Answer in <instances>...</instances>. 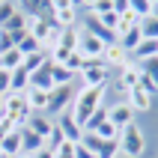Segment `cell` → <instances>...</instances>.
I'll use <instances>...</instances> for the list:
<instances>
[{
	"label": "cell",
	"instance_id": "obj_8",
	"mask_svg": "<svg viewBox=\"0 0 158 158\" xmlns=\"http://www.w3.org/2000/svg\"><path fill=\"white\" fill-rule=\"evenodd\" d=\"M102 63H105L107 69H123V66H128V54L119 48L116 42H110V45H105V51H102Z\"/></svg>",
	"mask_w": 158,
	"mask_h": 158
},
{
	"label": "cell",
	"instance_id": "obj_14",
	"mask_svg": "<svg viewBox=\"0 0 158 158\" xmlns=\"http://www.w3.org/2000/svg\"><path fill=\"white\" fill-rule=\"evenodd\" d=\"M0 152L3 155H21V128H15V131H9L3 140H0Z\"/></svg>",
	"mask_w": 158,
	"mask_h": 158
},
{
	"label": "cell",
	"instance_id": "obj_9",
	"mask_svg": "<svg viewBox=\"0 0 158 158\" xmlns=\"http://www.w3.org/2000/svg\"><path fill=\"white\" fill-rule=\"evenodd\" d=\"M125 102H128V107H131L134 114H146V110H152V105H155V98L146 96V93H143V89H137V87L128 89Z\"/></svg>",
	"mask_w": 158,
	"mask_h": 158
},
{
	"label": "cell",
	"instance_id": "obj_5",
	"mask_svg": "<svg viewBox=\"0 0 158 158\" xmlns=\"http://www.w3.org/2000/svg\"><path fill=\"white\" fill-rule=\"evenodd\" d=\"M78 75L84 78V87H102V84H107V78H110V69H107L102 60H84V69H81Z\"/></svg>",
	"mask_w": 158,
	"mask_h": 158
},
{
	"label": "cell",
	"instance_id": "obj_4",
	"mask_svg": "<svg viewBox=\"0 0 158 158\" xmlns=\"http://www.w3.org/2000/svg\"><path fill=\"white\" fill-rule=\"evenodd\" d=\"M72 98H75V87H54L48 93V107H45V116H51L57 119L60 114H66L72 105Z\"/></svg>",
	"mask_w": 158,
	"mask_h": 158
},
{
	"label": "cell",
	"instance_id": "obj_29",
	"mask_svg": "<svg viewBox=\"0 0 158 158\" xmlns=\"http://www.w3.org/2000/svg\"><path fill=\"white\" fill-rule=\"evenodd\" d=\"M9 93V72L0 69V96H6Z\"/></svg>",
	"mask_w": 158,
	"mask_h": 158
},
{
	"label": "cell",
	"instance_id": "obj_1",
	"mask_svg": "<svg viewBox=\"0 0 158 158\" xmlns=\"http://www.w3.org/2000/svg\"><path fill=\"white\" fill-rule=\"evenodd\" d=\"M105 96H107V84H102V87H81V89H75V98H72V105H69V116L84 128V123H87L89 116L105 105Z\"/></svg>",
	"mask_w": 158,
	"mask_h": 158
},
{
	"label": "cell",
	"instance_id": "obj_2",
	"mask_svg": "<svg viewBox=\"0 0 158 158\" xmlns=\"http://www.w3.org/2000/svg\"><path fill=\"white\" fill-rule=\"evenodd\" d=\"M116 143H119V152H123V155L140 158L143 152H146V131H143L137 123H131V125H125L123 131H119Z\"/></svg>",
	"mask_w": 158,
	"mask_h": 158
},
{
	"label": "cell",
	"instance_id": "obj_15",
	"mask_svg": "<svg viewBox=\"0 0 158 158\" xmlns=\"http://www.w3.org/2000/svg\"><path fill=\"white\" fill-rule=\"evenodd\" d=\"M42 149V137L33 131H27V128H21V155H33V152Z\"/></svg>",
	"mask_w": 158,
	"mask_h": 158
},
{
	"label": "cell",
	"instance_id": "obj_28",
	"mask_svg": "<svg viewBox=\"0 0 158 158\" xmlns=\"http://www.w3.org/2000/svg\"><path fill=\"white\" fill-rule=\"evenodd\" d=\"M75 158H96V152H89L87 146H81V143H75Z\"/></svg>",
	"mask_w": 158,
	"mask_h": 158
},
{
	"label": "cell",
	"instance_id": "obj_23",
	"mask_svg": "<svg viewBox=\"0 0 158 158\" xmlns=\"http://www.w3.org/2000/svg\"><path fill=\"white\" fill-rule=\"evenodd\" d=\"M15 12H18V3H15V0H0V27L6 24Z\"/></svg>",
	"mask_w": 158,
	"mask_h": 158
},
{
	"label": "cell",
	"instance_id": "obj_24",
	"mask_svg": "<svg viewBox=\"0 0 158 158\" xmlns=\"http://www.w3.org/2000/svg\"><path fill=\"white\" fill-rule=\"evenodd\" d=\"M96 134L102 137V140H116V137H119V128H114L110 123H102V125L96 128Z\"/></svg>",
	"mask_w": 158,
	"mask_h": 158
},
{
	"label": "cell",
	"instance_id": "obj_22",
	"mask_svg": "<svg viewBox=\"0 0 158 158\" xmlns=\"http://www.w3.org/2000/svg\"><path fill=\"white\" fill-rule=\"evenodd\" d=\"M102 123H107V105H102V107L96 110V114H93V116L87 119V123H84V131H96V128H98Z\"/></svg>",
	"mask_w": 158,
	"mask_h": 158
},
{
	"label": "cell",
	"instance_id": "obj_21",
	"mask_svg": "<svg viewBox=\"0 0 158 158\" xmlns=\"http://www.w3.org/2000/svg\"><path fill=\"white\" fill-rule=\"evenodd\" d=\"M21 63H24V57L18 54V48H12V51H6L3 57H0V69L3 72H15Z\"/></svg>",
	"mask_w": 158,
	"mask_h": 158
},
{
	"label": "cell",
	"instance_id": "obj_26",
	"mask_svg": "<svg viewBox=\"0 0 158 158\" xmlns=\"http://www.w3.org/2000/svg\"><path fill=\"white\" fill-rule=\"evenodd\" d=\"M12 48H15V39H12L6 30H0V57H3L6 51H12Z\"/></svg>",
	"mask_w": 158,
	"mask_h": 158
},
{
	"label": "cell",
	"instance_id": "obj_3",
	"mask_svg": "<svg viewBox=\"0 0 158 158\" xmlns=\"http://www.w3.org/2000/svg\"><path fill=\"white\" fill-rule=\"evenodd\" d=\"M51 15H54V27H78L81 21V12H78V3L72 0H51Z\"/></svg>",
	"mask_w": 158,
	"mask_h": 158
},
{
	"label": "cell",
	"instance_id": "obj_12",
	"mask_svg": "<svg viewBox=\"0 0 158 158\" xmlns=\"http://www.w3.org/2000/svg\"><path fill=\"white\" fill-rule=\"evenodd\" d=\"M24 102H27V110L30 114H45V107H48V93L45 89H24Z\"/></svg>",
	"mask_w": 158,
	"mask_h": 158
},
{
	"label": "cell",
	"instance_id": "obj_32",
	"mask_svg": "<svg viewBox=\"0 0 158 158\" xmlns=\"http://www.w3.org/2000/svg\"><path fill=\"white\" fill-rule=\"evenodd\" d=\"M116 158H128V155H123V152H119V155H116Z\"/></svg>",
	"mask_w": 158,
	"mask_h": 158
},
{
	"label": "cell",
	"instance_id": "obj_25",
	"mask_svg": "<svg viewBox=\"0 0 158 158\" xmlns=\"http://www.w3.org/2000/svg\"><path fill=\"white\" fill-rule=\"evenodd\" d=\"M54 158H75V143L69 140H63L57 149H54Z\"/></svg>",
	"mask_w": 158,
	"mask_h": 158
},
{
	"label": "cell",
	"instance_id": "obj_10",
	"mask_svg": "<svg viewBox=\"0 0 158 158\" xmlns=\"http://www.w3.org/2000/svg\"><path fill=\"white\" fill-rule=\"evenodd\" d=\"M24 128L27 131H33V134H39V137H48V131L54 128V119L51 116H45V114H30L27 116V123H24Z\"/></svg>",
	"mask_w": 158,
	"mask_h": 158
},
{
	"label": "cell",
	"instance_id": "obj_6",
	"mask_svg": "<svg viewBox=\"0 0 158 158\" xmlns=\"http://www.w3.org/2000/svg\"><path fill=\"white\" fill-rule=\"evenodd\" d=\"M134 110L128 107V102H116V105H107V123L114 125V128H119L123 131L125 125H131L134 123Z\"/></svg>",
	"mask_w": 158,
	"mask_h": 158
},
{
	"label": "cell",
	"instance_id": "obj_11",
	"mask_svg": "<svg viewBox=\"0 0 158 158\" xmlns=\"http://www.w3.org/2000/svg\"><path fill=\"white\" fill-rule=\"evenodd\" d=\"M27 87H30V89H45V93H51V89H54V84H51V60L45 63L39 72H33V75H30Z\"/></svg>",
	"mask_w": 158,
	"mask_h": 158
},
{
	"label": "cell",
	"instance_id": "obj_13",
	"mask_svg": "<svg viewBox=\"0 0 158 158\" xmlns=\"http://www.w3.org/2000/svg\"><path fill=\"white\" fill-rule=\"evenodd\" d=\"M155 54H158V39H143V42L128 54V60L131 63H143V60H155Z\"/></svg>",
	"mask_w": 158,
	"mask_h": 158
},
{
	"label": "cell",
	"instance_id": "obj_18",
	"mask_svg": "<svg viewBox=\"0 0 158 158\" xmlns=\"http://www.w3.org/2000/svg\"><path fill=\"white\" fill-rule=\"evenodd\" d=\"M137 30L143 39H158V15H143L137 21Z\"/></svg>",
	"mask_w": 158,
	"mask_h": 158
},
{
	"label": "cell",
	"instance_id": "obj_19",
	"mask_svg": "<svg viewBox=\"0 0 158 158\" xmlns=\"http://www.w3.org/2000/svg\"><path fill=\"white\" fill-rule=\"evenodd\" d=\"M48 60H51V57H48V51H36V54H27L21 66L27 69V75H33V72H39V69H42V66H45Z\"/></svg>",
	"mask_w": 158,
	"mask_h": 158
},
{
	"label": "cell",
	"instance_id": "obj_30",
	"mask_svg": "<svg viewBox=\"0 0 158 158\" xmlns=\"http://www.w3.org/2000/svg\"><path fill=\"white\" fill-rule=\"evenodd\" d=\"M30 158H54V155H51V152H48V149H39V152H33V155H30Z\"/></svg>",
	"mask_w": 158,
	"mask_h": 158
},
{
	"label": "cell",
	"instance_id": "obj_16",
	"mask_svg": "<svg viewBox=\"0 0 158 158\" xmlns=\"http://www.w3.org/2000/svg\"><path fill=\"white\" fill-rule=\"evenodd\" d=\"M51 84H54V87H72V84H75V75H72L66 66L51 63Z\"/></svg>",
	"mask_w": 158,
	"mask_h": 158
},
{
	"label": "cell",
	"instance_id": "obj_17",
	"mask_svg": "<svg viewBox=\"0 0 158 158\" xmlns=\"http://www.w3.org/2000/svg\"><path fill=\"white\" fill-rule=\"evenodd\" d=\"M27 81H30V75H27L24 66H18L15 72H9V93H24Z\"/></svg>",
	"mask_w": 158,
	"mask_h": 158
},
{
	"label": "cell",
	"instance_id": "obj_31",
	"mask_svg": "<svg viewBox=\"0 0 158 158\" xmlns=\"http://www.w3.org/2000/svg\"><path fill=\"white\" fill-rule=\"evenodd\" d=\"M0 158H12V155H3V152H0Z\"/></svg>",
	"mask_w": 158,
	"mask_h": 158
},
{
	"label": "cell",
	"instance_id": "obj_20",
	"mask_svg": "<svg viewBox=\"0 0 158 158\" xmlns=\"http://www.w3.org/2000/svg\"><path fill=\"white\" fill-rule=\"evenodd\" d=\"M0 30H6L9 36H18V33H24L27 30V18H24V12H15V15L9 18L6 24L0 27Z\"/></svg>",
	"mask_w": 158,
	"mask_h": 158
},
{
	"label": "cell",
	"instance_id": "obj_7",
	"mask_svg": "<svg viewBox=\"0 0 158 158\" xmlns=\"http://www.w3.org/2000/svg\"><path fill=\"white\" fill-rule=\"evenodd\" d=\"M54 125L60 128L63 140H69V143H78V140H81V134H84V128H81V125H78V123H75V119L69 116V110L57 116V119H54Z\"/></svg>",
	"mask_w": 158,
	"mask_h": 158
},
{
	"label": "cell",
	"instance_id": "obj_27",
	"mask_svg": "<svg viewBox=\"0 0 158 158\" xmlns=\"http://www.w3.org/2000/svg\"><path fill=\"white\" fill-rule=\"evenodd\" d=\"M9 131H15V125L9 123L6 116H0V140H3V137H6V134H9Z\"/></svg>",
	"mask_w": 158,
	"mask_h": 158
}]
</instances>
